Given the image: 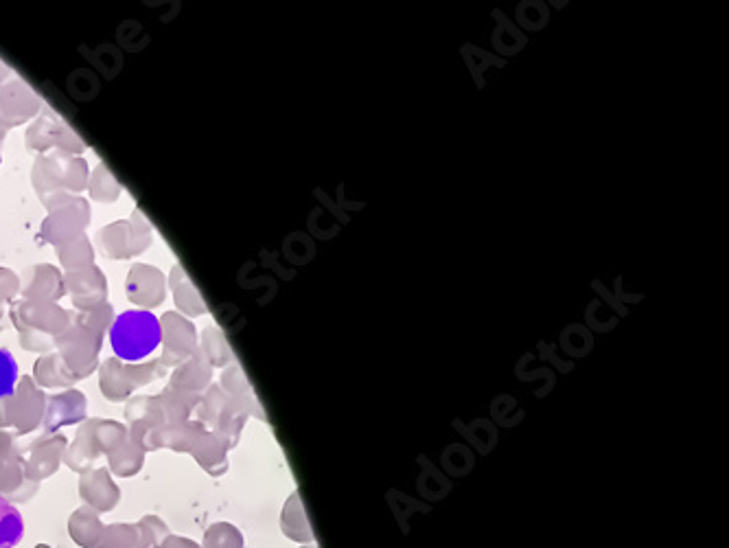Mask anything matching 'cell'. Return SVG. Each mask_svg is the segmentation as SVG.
Segmentation results:
<instances>
[{
    "label": "cell",
    "instance_id": "6da1fadb",
    "mask_svg": "<svg viewBox=\"0 0 729 548\" xmlns=\"http://www.w3.org/2000/svg\"><path fill=\"white\" fill-rule=\"evenodd\" d=\"M162 342V327L156 314L147 310H127L117 316L110 329L112 351L125 362H138L152 356Z\"/></svg>",
    "mask_w": 729,
    "mask_h": 548
},
{
    "label": "cell",
    "instance_id": "7a4b0ae2",
    "mask_svg": "<svg viewBox=\"0 0 729 548\" xmlns=\"http://www.w3.org/2000/svg\"><path fill=\"white\" fill-rule=\"evenodd\" d=\"M22 535H25V520L20 511L5 498H0V548H14Z\"/></svg>",
    "mask_w": 729,
    "mask_h": 548
},
{
    "label": "cell",
    "instance_id": "3957f363",
    "mask_svg": "<svg viewBox=\"0 0 729 548\" xmlns=\"http://www.w3.org/2000/svg\"><path fill=\"white\" fill-rule=\"evenodd\" d=\"M283 531L296 542H311V540H314V533H311V529H309V522L305 518L303 505H300V500L296 496L289 500V505L285 509Z\"/></svg>",
    "mask_w": 729,
    "mask_h": 548
},
{
    "label": "cell",
    "instance_id": "277c9868",
    "mask_svg": "<svg viewBox=\"0 0 729 548\" xmlns=\"http://www.w3.org/2000/svg\"><path fill=\"white\" fill-rule=\"evenodd\" d=\"M18 382V362L7 349H0V399L11 397Z\"/></svg>",
    "mask_w": 729,
    "mask_h": 548
}]
</instances>
